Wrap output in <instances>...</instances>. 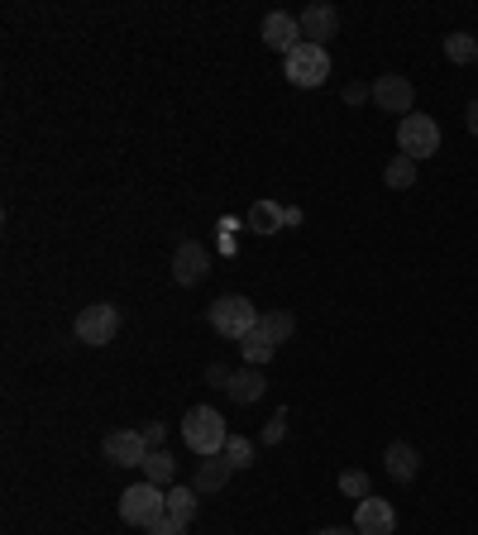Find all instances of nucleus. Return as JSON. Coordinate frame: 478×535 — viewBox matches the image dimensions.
<instances>
[{
    "label": "nucleus",
    "instance_id": "nucleus-1",
    "mask_svg": "<svg viewBox=\"0 0 478 535\" xmlns=\"http://www.w3.org/2000/svg\"><path fill=\"white\" fill-rule=\"evenodd\" d=\"M182 445L196 454V459H216L230 445V430H225V416L216 407H192L182 416Z\"/></svg>",
    "mask_w": 478,
    "mask_h": 535
},
{
    "label": "nucleus",
    "instance_id": "nucleus-2",
    "mask_svg": "<svg viewBox=\"0 0 478 535\" xmlns=\"http://www.w3.org/2000/svg\"><path fill=\"white\" fill-rule=\"evenodd\" d=\"M259 306L249 297H239V292H230V297H216L211 301V311H206V321H211V330L216 335H225V340H244L254 325H259Z\"/></svg>",
    "mask_w": 478,
    "mask_h": 535
},
{
    "label": "nucleus",
    "instance_id": "nucleus-3",
    "mask_svg": "<svg viewBox=\"0 0 478 535\" xmlns=\"http://www.w3.org/2000/svg\"><path fill=\"white\" fill-rule=\"evenodd\" d=\"M120 516L139 526V531H153L163 516H168V488H158V483H134L120 493Z\"/></svg>",
    "mask_w": 478,
    "mask_h": 535
},
{
    "label": "nucleus",
    "instance_id": "nucleus-4",
    "mask_svg": "<svg viewBox=\"0 0 478 535\" xmlns=\"http://www.w3.org/2000/svg\"><path fill=\"white\" fill-rule=\"evenodd\" d=\"M283 77L292 86H302V91H316L330 77V53L321 43H297L283 58Z\"/></svg>",
    "mask_w": 478,
    "mask_h": 535
},
{
    "label": "nucleus",
    "instance_id": "nucleus-5",
    "mask_svg": "<svg viewBox=\"0 0 478 535\" xmlns=\"http://www.w3.org/2000/svg\"><path fill=\"white\" fill-rule=\"evenodd\" d=\"M397 149L407 153V158H431V153H440V125H435L431 115H421V110H412V115H402V125H397Z\"/></svg>",
    "mask_w": 478,
    "mask_h": 535
},
{
    "label": "nucleus",
    "instance_id": "nucleus-6",
    "mask_svg": "<svg viewBox=\"0 0 478 535\" xmlns=\"http://www.w3.org/2000/svg\"><path fill=\"white\" fill-rule=\"evenodd\" d=\"M72 335H77V344H91V349L110 344L115 335H120V306H110V301L87 306V311L72 321Z\"/></svg>",
    "mask_w": 478,
    "mask_h": 535
},
{
    "label": "nucleus",
    "instance_id": "nucleus-7",
    "mask_svg": "<svg viewBox=\"0 0 478 535\" xmlns=\"http://www.w3.org/2000/svg\"><path fill=\"white\" fill-rule=\"evenodd\" d=\"M101 454H106L115 469H139L144 459H149V440H144V430H106V440H101Z\"/></svg>",
    "mask_w": 478,
    "mask_h": 535
},
{
    "label": "nucleus",
    "instance_id": "nucleus-8",
    "mask_svg": "<svg viewBox=\"0 0 478 535\" xmlns=\"http://www.w3.org/2000/svg\"><path fill=\"white\" fill-rule=\"evenodd\" d=\"M373 106L388 110V115H412V110H416V86H412V77H397V72L373 77Z\"/></svg>",
    "mask_w": 478,
    "mask_h": 535
},
{
    "label": "nucleus",
    "instance_id": "nucleus-9",
    "mask_svg": "<svg viewBox=\"0 0 478 535\" xmlns=\"http://www.w3.org/2000/svg\"><path fill=\"white\" fill-rule=\"evenodd\" d=\"M173 278L182 287H196V282L211 278V254H206V244H196V239H182L173 254Z\"/></svg>",
    "mask_w": 478,
    "mask_h": 535
},
{
    "label": "nucleus",
    "instance_id": "nucleus-10",
    "mask_svg": "<svg viewBox=\"0 0 478 535\" xmlns=\"http://www.w3.org/2000/svg\"><path fill=\"white\" fill-rule=\"evenodd\" d=\"M354 531L359 535H392L397 531V512H392L388 497H364L354 507Z\"/></svg>",
    "mask_w": 478,
    "mask_h": 535
},
{
    "label": "nucleus",
    "instance_id": "nucleus-11",
    "mask_svg": "<svg viewBox=\"0 0 478 535\" xmlns=\"http://www.w3.org/2000/svg\"><path fill=\"white\" fill-rule=\"evenodd\" d=\"M263 43L273 48V53H292L297 43H302V24H297V15H287V10H273L268 20H263Z\"/></svg>",
    "mask_w": 478,
    "mask_h": 535
},
{
    "label": "nucleus",
    "instance_id": "nucleus-12",
    "mask_svg": "<svg viewBox=\"0 0 478 535\" xmlns=\"http://www.w3.org/2000/svg\"><path fill=\"white\" fill-rule=\"evenodd\" d=\"M297 24H302V43H321L326 48V39H335V29H340V15H335V5H306L297 15Z\"/></svg>",
    "mask_w": 478,
    "mask_h": 535
},
{
    "label": "nucleus",
    "instance_id": "nucleus-13",
    "mask_svg": "<svg viewBox=\"0 0 478 535\" xmlns=\"http://www.w3.org/2000/svg\"><path fill=\"white\" fill-rule=\"evenodd\" d=\"M263 392H268L263 368H239V373H230V383H225V397H230L235 407H254Z\"/></svg>",
    "mask_w": 478,
    "mask_h": 535
},
{
    "label": "nucleus",
    "instance_id": "nucleus-14",
    "mask_svg": "<svg viewBox=\"0 0 478 535\" xmlns=\"http://www.w3.org/2000/svg\"><path fill=\"white\" fill-rule=\"evenodd\" d=\"M383 469H388L392 483H412L416 469H421V454H416L407 440H392L388 450H383Z\"/></svg>",
    "mask_w": 478,
    "mask_h": 535
},
{
    "label": "nucleus",
    "instance_id": "nucleus-15",
    "mask_svg": "<svg viewBox=\"0 0 478 535\" xmlns=\"http://www.w3.org/2000/svg\"><path fill=\"white\" fill-rule=\"evenodd\" d=\"M230 459H225V454H216V459H201V464H196V478H192V488L196 493H220V488H225V483H230Z\"/></svg>",
    "mask_w": 478,
    "mask_h": 535
},
{
    "label": "nucleus",
    "instance_id": "nucleus-16",
    "mask_svg": "<svg viewBox=\"0 0 478 535\" xmlns=\"http://www.w3.org/2000/svg\"><path fill=\"white\" fill-rule=\"evenodd\" d=\"M254 230L259 235H278V225H302V211H278L273 201H263V206H254Z\"/></svg>",
    "mask_w": 478,
    "mask_h": 535
},
{
    "label": "nucleus",
    "instance_id": "nucleus-17",
    "mask_svg": "<svg viewBox=\"0 0 478 535\" xmlns=\"http://www.w3.org/2000/svg\"><path fill=\"white\" fill-rule=\"evenodd\" d=\"M239 354H244V364H249V368H263L268 359H273V354H278V344H273V340H268V335L259 330V325H254V330H249V335L239 340Z\"/></svg>",
    "mask_w": 478,
    "mask_h": 535
},
{
    "label": "nucleus",
    "instance_id": "nucleus-18",
    "mask_svg": "<svg viewBox=\"0 0 478 535\" xmlns=\"http://www.w3.org/2000/svg\"><path fill=\"white\" fill-rule=\"evenodd\" d=\"M139 469H144V483H158V488H168V483L177 478V459H173L168 450H149V459H144Z\"/></svg>",
    "mask_w": 478,
    "mask_h": 535
},
{
    "label": "nucleus",
    "instance_id": "nucleus-19",
    "mask_svg": "<svg viewBox=\"0 0 478 535\" xmlns=\"http://www.w3.org/2000/svg\"><path fill=\"white\" fill-rule=\"evenodd\" d=\"M383 182H388L392 192H412L416 187V158H407V153H397L388 168H383Z\"/></svg>",
    "mask_w": 478,
    "mask_h": 535
},
{
    "label": "nucleus",
    "instance_id": "nucleus-20",
    "mask_svg": "<svg viewBox=\"0 0 478 535\" xmlns=\"http://www.w3.org/2000/svg\"><path fill=\"white\" fill-rule=\"evenodd\" d=\"M196 488L192 483H182V488H168V516L173 521H182V526H192V516H196Z\"/></svg>",
    "mask_w": 478,
    "mask_h": 535
},
{
    "label": "nucleus",
    "instance_id": "nucleus-21",
    "mask_svg": "<svg viewBox=\"0 0 478 535\" xmlns=\"http://www.w3.org/2000/svg\"><path fill=\"white\" fill-rule=\"evenodd\" d=\"M259 330H263V335H268L273 344H287L292 335H297V321H292L287 311H263V316H259Z\"/></svg>",
    "mask_w": 478,
    "mask_h": 535
},
{
    "label": "nucleus",
    "instance_id": "nucleus-22",
    "mask_svg": "<svg viewBox=\"0 0 478 535\" xmlns=\"http://www.w3.org/2000/svg\"><path fill=\"white\" fill-rule=\"evenodd\" d=\"M445 58H450V63H478V39L464 34V29H455V34L445 39Z\"/></svg>",
    "mask_w": 478,
    "mask_h": 535
},
{
    "label": "nucleus",
    "instance_id": "nucleus-23",
    "mask_svg": "<svg viewBox=\"0 0 478 535\" xmlns=\"http://www.w3.org/2000/svg\"><path fill=\"white\" fill-rule=\"evenodd\" d=\"M225 459H230V469H254V440H244V435H230V445H225Z\"/></svg>",
    "mask_w": 478,
    "mask_h": 535
},
{
    "label": "nucleus",
    "instance_id": "nucleus-24",
    "mask_svg": "<svg viewBox=\"0 0 478 535\" xmlns=\"http://www.w3.org/2000/svg\"><path fill=\"white\" fill-rule=\"evenodd\" d=\"M340 493H345V497H359V502H364V497H373V488H369V473L345 469V473H340Z\"/></svg>",
    "mask_w": 478,
    "mask_h": 535
},
{
    "label": "nucleus",
    "instance_id": "nucleus-25",
    "mask_svg": "<svg viewBox=\"0 0 478 535\" xmlns=\"http://www.w3.org/2000/svg\"><path fill=\"white\" fill-rule=\"evenodd\" d=\"M283 435H287V411H278V416L263 426V445H283Z\"/></svg>",
    "mask_w": 478,
    "mask_h": 535
},
{
    "label": "nucleus",
    "instance_id": "nucleus-26",
    "mask_svg": "<svg viewBox=\"0 0 478 535\" xmlns=\"http://www.w3.org/2000/svg\"><path fill=\"white\" fill-rule=\"evenodd\" d=\"M144 535H187V526H182V521H173V516H163V521H158L153 531H144Z\"/></svg>",
    "mask_w": 478,
    "mask_h": 535
},
{
    "label": "nucleus",
    "instance_id": "nucleus-27",
    "mask_svg": "<svg viewBox=\"0 0 478 535\" xmlns=\"http://www.w3.org/2000/svg\"><path fill=\"white\" fill-rule=\"evenodd\" d=\"M163 435H168V426H163V421H149V426H144V440H149V450H158V445H163Z\"/></svg>",
    "mask_w": 478,
    "mask_h": 535
},
{
    "label": "nucleus",
    "instance_id": "nucleus-28",
    "mask_svg": "<svg viewBox=\"0 0 478 535\" xmlns=\"http://www.w3.org/2000/svg\"><path fill=\"white\" fill-rule=\"evenodd\" d=\"M369 96H373V86H364V82L345 86V101H349V106H359V101H369Z\"/></svg>",
    "mask_w": 478,
    "mask_h": 535
},
{
    "label": "nucleus",
    "instance_id": "nucleus-29",
    "mask_svg": "<svg viewBox=\"0 0 478 535\" xmlns=\"http://www.w3.org/2000/svg\"><path fill=\"white\" fill-rule=\"evenodd\" d=\"M206 383H211V387H225V383H230V368H225V364H211V368H206Z\"/></svg>",
    "mask_w": 478,
    "mask_h": 535
},
{
    "label": "nucleus",
    "instance_id": "nucleus-30",
    "mask_svg": "<svg viewBox=\"0 0 478 535\" xmlns=\"http://www.w3.org/2000/svg\"><path fill=\"white\" fill-rule=\"evenodd\" d=\"M316 535H359V531H354V526H349V531L345 526H326V531H316Z\"/></svg>",
    "mask_w": 478,
    "mask_h": 535
},
{
    "label": "nucleus",
    "instance_id": "nucleus-31",
    "mask_svg": "<svg viewBox=\"0 0 478 535\" xmlns=\"http://www.w3.org/2000/svg\"><path fill=\"white\" fill-rule=\"evenodd\" d=\"M469 129L478 134V101H469Z\"/></svg>",
    "mask_w": 478,
    "mask_h": 535
}]
</instances>
